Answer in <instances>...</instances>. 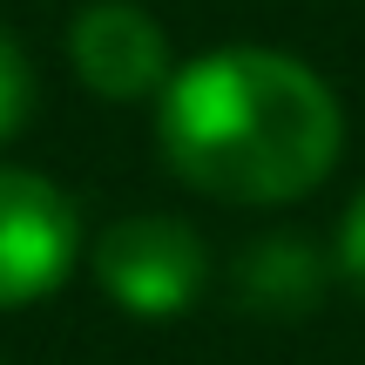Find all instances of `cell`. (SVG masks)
I'll list each match as a JSON object with an SVG mask.
<instances>
[{
    "label": "cell",
    "instance_id": "52a82bcc",
    "mask_svg": "<svg viewBox=\"0 0 365 365\" xmlns=\"http://www.w3.org/2000/svg\"><path fill=\"white\" fill-rule=\"evenodd\" d=\"M331 264H339V277L365 298V190L345 203V217H339V244H331Z\"/></svg>",
    "mask_w": 365,
    "mask_h": 365
},
{
    "label": "cell",
    "instance_id": "6da1fadb",
    "mask_svg": "<svg viewBox=\"0 0 365 365\" xmlns=\"http://www.w3.org/2000/svg\"><path fill=\"white\" fill-rule=\"evenodd\" d=\"M156 149L196 196L277 210L331 182L345 156V102L304 54L230 41L170 75L156 95Z\"/></svg>",
    "mask_w": 365,
    "mask_h": 365
},
{
    "label": "cell",
    "instance_id": "3957f363",
    "mask_svg": "<svg viewBox=\"0 0 365 365\" xmlns=\"http://www.w3.org/2000/svg\"><path fill=\"white\" fill-rule=\"evenodd\" d=\"M81 264V210L41 170L0 163V312L41 304Z\"/></svg>",
    "mask_w": 365,
    "mask_h": 365
},
{
    "label": "cell",
    "instance_id": "7a4b0ae2",
    "mask_svg": "<svg viewBox=\"0 0 365 365\" xmlns=\"http://www.w3.org/2000/svg\"><path fill=\"white\" fill-rule=\"evenodd\" d=\"M88 271L108 304L129 318H182L210 284V244L190 217L170 210H135V217L108 223L88 250Z\"/></svg>",
    "mask_w": 365,
    "mask_h": 365
},
{
    "label": "cell",
    "instance_id": "8992f818",
    "mask_svg": "<svg viewBox=\"0 0 365 365\" xmlns=\"http://www.w3.org/2000/svg\"><path fill=\"white\" fill-rule=\"evenodd\" d=\"M34 102H41L34 54L21 48V34H14L7 21H0V149H7L14 135H27V122H34Z\"/></svg>",
    "mask_w": 365,
    "mask_h": 365
},
{
    "label": "cell",
    "instance_id": "277c9868",
    "mask_svg": "<svg viewBox=\"0 0 365 365\" xmlns=\"http://www.w3.org/2000/svg\"><path fill=\"white\" fill-rule=\"evenodd\" d=\"M68 68L102 102H156L176 75V41L143 0H88L68 21Z\"/></svg>",
    "mask_w": 365,
    "mask_h": 365
},
{
    "label": "cell",
    "instance_id": "5b68a950",
    "mask_svg": "<svg viewBox=\"0 0 365 365\" xmlns=\"http://www.w3.org/2000/svg\"><path fill=\"white\" fill-rule=\"evenodd\" d=\"M325 271H331V257L304 230H271L237 250L230 284H237V304L257 318H304L325 291Z\"/></svg>",
    "mask_w": 365,
    "mask_h": 365
}]
</instances>
